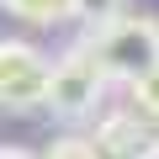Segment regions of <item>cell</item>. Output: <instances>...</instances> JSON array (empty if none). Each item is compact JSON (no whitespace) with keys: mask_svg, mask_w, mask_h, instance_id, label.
<instances>
[{"mask_svg":"<svg viewBox=\"0 0 159 159\" xmlns=\"http://www.w3.org/2000/svg\"><path fill=\"white\" fill-rule=\"evenodd\" d=\"M80 53L96 64V74L106 85L111 80L133 85L143 69L159 64V21H148V16H117L106 27H90L85 43H80Z\"/></svg>","mask_w":159,"mask_h":159,"instance_id":"1","label":"cell"},{"mask_svg":"<svg viewBox=\"0 0 159 159\" xmlns=\"http://www.w3.org/2000/svg\"><path fill=\"white\" fill-rule=\"evenodd\" d=\"M133 106H138L143 117H154V122H159V64H154V69H143V74L133 80Z\"/></svg>","mask_w":159,"mask_h":159,"instance_id":"7","label":"cell"},{"mask_svg":"<svg viewBox=\"0 0 159 159\" xmlns=\"http://www.w3.org/2000/svg\"><path fill=\"white\" fill-rule=\"evenodd\" d=\"M0 159H37L32 148H16V143H0Z\"/></svg>","mask_w":159,"mask_h":159,"instance_id":"9","label":"cell"},{"mask_svg":"<svg viewBox=\"0 0 159 159\" xmlns=\"http://www.w3.org/2000/svg\"><path fill=\"white\" fill-rule=\"evenodd\" d=\"M69 16H80L85 27H106V21L127 16V0H69Z\"/></svg>","mask_w":159,"mask_h":159,"instance_id":"6","label":"cell"},{"mask_svg":"<svg viewBox=\"0 0 159 159\" xmlns=\"http://www.w3.org/2000/svg\"><path fill=\"white\" fill-rule=\"evenodd\" d=\"M48 74L53 64L21 43V37H0V106H11V111H32L48 101Z\"/></svg>","mask_w":159,"mask_h":159,"instance_id":"2","label":"cell"},{"mask_svg":"<svg viewBox=\"0 0 159 159\" xmlns=\"http://www.w3.org/2000/svg\"><path fill=\"white\" fill-rule=\"evenodd\" d=\"M101 96H106V80L96 74V64L85 58V53H64L58 64H53V74H48V101L43 106H53L58 117H69V122H80V117H90L96 106H101Z\"/></svg>","mask_w":159,"mask_h":159,"instance_id":"3","label":"cell"},{"mask_svg":"<svg viewBox=\"0 0 159 159\" xmlns=\"http://www.w3.org/2000/svg\"><path fill=\"white\" fill-rule=\"evenodd\" d=\"M37 159H96V143L80 138V133H64V138H53Z\"/></svg>","mask_w":159,"mask_h":159,"instance_id":"8","label":"cell"},{"mask_svg":"<svg viewBox=\"0 0 159 159\" xmlns=\"http://www.w3.org/2000/svg\"><path fill=\"white\" fill-rule=\"evenodd\" d=\"M96 159H159V122L143 111H117L96 127Z\"/></svg>","mask_w":159,"mask_h":159,"instance_id":"4","label":"cell"},{"mask_svg":"<svg viewBox=\"0 0 159 159\" xmlns=\"http://www.w3.org/2000/svg\"><path fill=\"white\" fill-rule=\"evenodd\" d=\"M0 6L21 21H32V27H58L69 16V0H0Z\"/></svg>","mask_w":159,"mask_h":159,"instance_id":"5","label":"cell"}]
</instances>
